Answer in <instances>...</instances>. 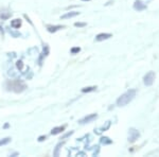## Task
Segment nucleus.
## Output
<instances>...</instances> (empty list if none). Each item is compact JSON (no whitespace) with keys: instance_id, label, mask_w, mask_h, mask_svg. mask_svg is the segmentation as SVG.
Returning a JSON list of instances; mask_svg holds the SVG:
<instances>
[{"instance_id":"1","label":"nucleus","mask_w":159,"mask_h":157,"mask_svg":"<svg viewBox=\"0 0 159 157\" xmlns=\"http://www.w3.org/2000/svg\"><path fill=\"white\" fill-rule=\"evenodd\" d=\"M135 97H136V89H129V90L124 92V94L118 98L117 105L118 106H125L129 102H132Z\"/></svg>"},{"instance_id":"2","label":"nucleus","mask_w":159,"mask_h":157,"mask_svg":"<svg viewBox=\"0 0 159 157\" xmlns=\"http://www.w3.org/2000/svg\"><path fill=\"white\" fill-rule=\"evenodd\" d=\"M7 84H10L11 86H7V90H12V91H15V92H22L27 88V86L20 81H9L7 82Z\"/></svg>"},{"instance_id":"3","label":"nucleus","mask_w":159,"mask_h":157,"mask_svg":"<svg viewBox=\"0 0 159 157\" xmlns=\"http://www.w3.org/2000/svg\"><path fill=\"white\" fill-rule=\"evenodd\" d=\"M155 79H156L155 71H148V72L143 76V83H144L145 86H151V85H153Z\"/></svg>"},{"instance_id":"4","label":"nucleus","mask_w":159,"mask_h":157,"mask_svg":"<svg viewBox=\"0 0 159 157\" xmlns=\"http://www.w3.org/2000/svg\"><path fill=\"white\" fill-rule=\"evenodd\" d=\"M140 137V133L136 128H129V141L130 143H134L138 138Z\"/></svg>"},{"instance_id":"5","label":"nucleus","mask_w":159,"mask_h":157,"mask_svg":"<svg viewBox=\"0 0 159 157\" xmlns=\"http://www.w3.org/2000/svg\"><path fill=\"white\" fill-rule=\"evenodd\" d=\"M97 118H98V115H97V114H90V115L86 116V117H84L83 119L80 120L79 123H80V124H86V123H90L93 120H96Z\"/></svg>"},{"instance_id":"6","label":"nucleus","mask_w":159,"mask_h":157,"mask_svg":"<svg viewBox=\"0 0 159 157\" xmlns=\"http://www.w3.org/2000/svg\"><path fill=\"white\" fill-rule=\"evenodd\" d=\"M112 37V35L110 33H100L96 36V42H102V40H106L108 38Z\"/></svg>"},{"instance_id":"7","label":"nucleus","mask_w":159,"mask_h":157,"mask_svg":"<svg viewBox=\"0 0 159 157\" xmlns=\"http://www.w3.org/2000/svg\"><path fill=\"white\" fill-rule=\"evenodd\" d=\"M134 9L138 12L143 11V10L147 9V4H144L142 1H140V0H137V1L134 3Z\"/></svg>"},{"instance_id":"8","label":"nucleus","mask_w":159,"mask_h":157,"mask_svg":"<svg viewBox=\"0 0 159 157\" xmlns=\"http://www.w3.org/2000/svg\"><path fill=\"white\" fill-rule=\"evenodd\" d=\"M80 15V12H76V11H71V12H67L66 14L61 15V19H68V18H72V17H75Z\"/></svg>"},{"instance_id":"9","label":"nucleus","mask_w":159,"mask_h":157,"mask_svg":"<svg viewBox=\"0 0 159 157\" xmlns=\"http://www.w3.org/2000/svg\"><path fill=\"white\" fill-rule=\"evenodd\" d=\"M64 28H65V25H47V30L49 31L50 33H55L56 31H58L61 29H64Z\"/></svg>"},{"instance_id":"10","label":"nucleus","mask_w":159,"mask_h":157,"mask_svg":"<svg viewBox=\"0 0 159 157\" xmlns=\"http://www.w3.org/2000/svg\"><path fill=\"white\" fill-rule=\"evenodd\" d=\"M66 128V125H63V127H53L51 130V134L52 135H57V134H61L65 131Z\"/></svg>"},{"instance_id":"11","label":"nucleus","mask_w":159,"mask_h":157,"mask_svg":"<svg viewBox=\"0 0 159 157\" xmlns=\"http://www.w3.org/2000/svg\"><path fill=\"white\" fill-rule=\"evenodd\" d=\"M1 13H0V17H1V19L2 20H7V19H9L10 17L12 16V13L11 12H7L6 13V11H0Z\"/></svg>"},{"instance_id":"12","label":"nucleus","mask_w":159,"mask_h":157,"mask_svg":"<svg viewBox=\"0 0 159 157\" xmlns=\"http://www.w3.org/2000/svg\"><path fill=\"white\" fill-rule=\"evenodd\" d=\"M20 25H21V19H14L11 21V27L14 29H18Z\"/></svg>"},{"instance_id":"13","label":"nucleus","mask_w":159,"mask_h":157,"mask_svg":"<svg viewBox=\"0 0 159 157\" xmlns=\"http://www.w3.org/2000/svg\"><path fill=\"white\" fill-rule=\"evenodd\" d=\"M100 142H101V145H111L112 143V140L111 139H109L108 137H101V139H100Z\"/></svg>"},{"instance_id":"14","label":"nucleus","mask_w":159,"mask_h":157,"mask_svg":"<svg viewBox=\"0 0 159 157\" xmlns=\"http://www.w3.org/2000/svg\"><path fill=\"white\" fill-rule=\"evenodd\" d=\"M97 88H98V87H97V86H88V87H84V88L82 89V92H83V94H86V92H91V91L97 90Z\"/></svg>"},{"instance_id":"15","label":"nucleus","mask_w":159,"mask_h":157,"mask_svg":"<svg viewBox=\"0 0 159 157\" xmlns=\"http://www.w3.org/2000/svg\"><path fill=\"white\" fill-rule=\"evenodd\" d=\"M64 145V142H58L57 145H56L55 150L53 151V155H54V156L60 155V150H61V145Z\"/></svg>"},{"instance_id":"16","label":"nucleus","mask_w":159,"mask_h":157,"mask_svg":"<svg viewBox=\"0 0 159 157\" xmlns=\"http://www.w3.org/2000/svg\"><path fill=\"white\" fill-rule=\"evenodd\" d=\"M10 142H11V138H10V137H6L3 139H0V146L6 145H7V143H10Z\"/></svg>"},{"instance_id":"17","label":"nucleus","mask_w":159,"mask_h":157,"mask_svg":"<svg viewBox=\"0 0 159 157\" xmlns=\"http://www.w3.org/2000/svg\"><path fill=\"white\" fill-rule=\"evenodd\" d=\"M80 51H81V48H80V47H74V48H71L70 53H71V54H78Z\"/></svg>"},{"instance_id":"18","label":"nucleus","mask_w":159,"mask_h":157,"mask_svg":"<svg viewBox=\"0 0 159 157\" xmlns=\"http://www.w3.org/2000/svg\"><path fill=\"white\" fill-rule=\"evenodd\" d=\"M86 22H75L74 24V27L76 28H83V27H86Z\"/></svg>"},{"instance_id":"19","label":"nucleus","mask_w":159,"mask_h":157,"mask_svg":"<svg viewBox=\"0 0 159 157\" xmlns=\"http://www.w3.org/2000/svg\"><path fill=\"white\" fill-rule=\"evenodd\" d=\"M73 134V131H71V132H68V133H66V134H64L63 136H61V139H66V138H68V137H70L71 135Z\"/></svg>"},{"instance_id":"20","label":"nucleus","mask_w":159,"mask_h":157,"mask_svg":"<svg viewBox=\"0 0 159 157\" xmlns=\"http://www.w3.org/2000/svg\"><path fill=\"white\" fill-rule=\"evenodd\" d=\"M16 66H17V68H18L19 70H22V67H24V63H22L21 61H18L16 63Z\"/></svg>"},{"instance_id":"21","label":"nucleus","mask_w":159,"mask_h":157,"mask_svg":"<svg viewBox=\"0 0 159 157\" xmlns=\"http://www.w3.org/2000/svg\"><path fill=\"white\" fill-rule=\"evenodd\" d=\"M46 139H47V136H39V137H38L37 140L39 141V142H42V141L46 140Z\"/></svg>"},{"instance_id":"22","label":"nucleus","mask_w":159,"mask_h":157,"mask_svg":"<svg viewBox=\"0 0 159 157\" xmlns=\"http://www.w3.org/2000/svg\"><path fill=\"white\" fill-rule=\"evenodd\" d=\"M9 127H10V125H9V123H7V124H4V128H7Z\"/></svg>"},{"instance_id":"23","label":"nucleus","mask_w":159,"mask_h":157,"mask_svg":"<svg viewBox=\"0 0 159 157\" xmlns=\"http://www.w3.org/2000/svg\"><path fill=\"white\" fill-rule=\"evenodd\" d=\"M0 32H1V33H2V34H3V29H2V28H1V27H0Z\"/></svg>"},{"instance_id":"24","label":"nucleus","mask_w":159,"mask_h":157,"mask_svg":"<svg viewBox=\"0 0 159 157\" xmlns=\"http://www.w3.org/2000/svg\"><path fill=\"white\" fill-rule=\"evenodd\" d=\"M82 1H90V0H82Z\"/></svg>"}]
</instances>
